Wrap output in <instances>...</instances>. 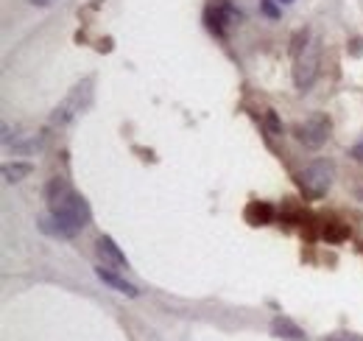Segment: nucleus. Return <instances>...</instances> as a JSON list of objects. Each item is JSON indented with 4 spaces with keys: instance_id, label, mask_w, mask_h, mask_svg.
I'll list each match as a JSON object with an SVG mask.
<instances>
[{
    "instance_id": "1",
    "label": "nucleus",
    "mask_w": 363,
    "mask_h": 341,
    "mask_svg": "<svg viewBox=\"0 0 363 341\" xmlns=\"http://www.w3.org/2000/svg\"><path fill=\"white\" fill-rule=\"evenodd\" d=\"M333 176H335L333 163H327V160H316V163H311L308 168L296 176V185H299V190H302V196H305V199L316 202V199H324V196H327V190L333 188Z\"/></svg>"
},
{
    "instance_id": "2",
    "label": "nucleus",
    "mask_w": 363,
    "mask_h": 341,
    "mask_svg": "<svg viewBox=\"0 0 363 341\" xmlns=\"http://www.w3.org/2000/svg\"><path fill=\"white\" fill-rule=\"evenodd\" d=\"M330 131H333V121H330L324 112L308 115L305 121H299L296 129H294L296 140H299L305 148H311V151H318V148L330 140Z\"/></svg>"
},
{
    "instance_id": "3",
    "label": "nucleus",
    "mask_w": 363,
    "mask_h": 341,
    "mask_svg": "<svg viewBox=\"0 0 363 341\" xmlns=\"http://www.w3.org/2000/svg\"><path fill=\"white\" fill-rule=\"evenodd\" d=\"M204 23H207V28L216 37H224L227 34V26L243 23V11L235 9L229 0H210L207 3V11H204Z\"/></svg>"
},
{
    "instance_id": "4",
    "label": "nucleus",
    "mask_w": 363,
    "mask_h": 341,
    "mask_svg": "<svg viewBox=\"0 0 363 341\" xmlns=\"http://www.w3.org/2000/svg\"><path fill=\"white\" fill-rule=\"evenodd\" d=\"M318 76V43L305 45V50L299 56H294V85L299 90H308V87L316 82Z\"/></svg>"
},
{
    "instance_id": "5",
    "label": "nucleus",
    "mask_w": 363,
    "mask_h": 341,
    "mask_svg": "<svg viewBox=\"0 0 363 341\" xmlns=\"http://www.w3.org/2000/svg\"><path fill=\"white\" fill-rule=\"evenodd\" d=\"M76 190L70 188V182L65 179V176H53L50 182H48V188H45V202H48V210L50 213H56L70 196H73Z\"/></svg>"
},
{
    "instance_id": "6",
    "label": "nucleus",
    "mask_w": 363,
    "mask_h": 341,
    "mask_svg": "<svg viewBox=\"0 0 363 341\" xmlns=\"http://www.w3.org/2000/svg\"><path fill=\"white\" fill-rule=\"evenodd\" d=\"M272 336H277V339H282V341H308L305 330H302L296 322H291L288 316H274Z\"/></svg>"
},
{
    "instance_id": "7",
    "label": "nucleus",
    "mask_w": 363,
    "mask_h": 341,
    "mask_svg": "<svg viewBox=\"0 0 363 341\" xmlns=\"http://www.w3.org/2000/svg\"><path fill=\"white\" fill-rule=\"evenodd\" d=\"M243 218L252 227H266V224L274 221V207L269 202H249L246 210H243Z\"/></svg>"
},
{
    "instance_id": "8",
    "label": "nucleus",
    "mask_w": 363,
    "mask_h": 341,
    "mask_svg": "<svg viewBox=\"0 0 363 341\" xmlns=\"http://www.w3.org/2000/svg\"><path fill=\"white\" fill-rule=\"evenodd\" d=\"M95 247H98V255L104 257L106 263H115V266H121V269H129V257L121 252V247H118L109 235H101Z\"/></svg>"
},
{
    "instance_id": "9",
    "label": "nucleus",
    "mask_w": 363,
    "mask_h": 341,
    "mask_svg": "<svg viewBox=\"0 0 363 341\" xmlns=\"http://www.w3.org/2000/svg\"><path fill=\"white\" fill-rule=\"evenodd\" d=\"M95 274H98L106 286H112L115 291H121V294H126V297H137V294H140V291H137V286L126 283L123 277H118L115 271H109V269H104V266H98V269H95Z\"/></svg>"
},
{
    "instance_id": "10",
    "label": "nucleus",
    "mask_w": 363,
    "mask_h": 341,
    "mask_svg": "<svg viewBox=\"0 0 363 341\" xmlns=\"http://www.w3.org/2000/svg\"><path fill=\"white\" fill-rule=\"evenodd\" d=\"M31 163H11V166H3V179L6 182H20L31 173Z\"/></svg>"
},
{
    "instance_id": "11",
    "label": "nucleus",
    "mask_w": 363,
    "mask_h": 341,
    "mask_svg": "<svg viewBox=\"0 0 363 341\" xmlns=\"http://www.w3.org/2000/svg\"><path fill=\"white\" fill-rule=\"evenodd\" d=\"M263 126H266V131H269L272 137H279V134H282V121H279V115H277L274 109H266V115H263Z\"/></svg>"
},
{
    "instance_id": "12",
    "label": "nucleus",
    "mask_w": 363,
    "mask_h": 341,
    "mask_svg": "<svg viewBox=\"0 0 363 341\" xmlns=\"http://www.w3.org/2000/svg\"><path fill=\"white\" fill-rule=\"evenodd\" d=\"M324 238H327V241H333V244H338V241L350 238V227H341V224H327V227H324Z\"/></svg>"
},
{
    "instance_id": "13",
    "label": "nucleus",
    "mask_w": 363,
    "mask_h": 341,
    "mask_svg": "<svg viewBox=\"0 0 363 341\" xmlns=\"http://www.w3.org/2000/svg\"><path fill=\"white\" fill-rule=\"evenodd\" d=\"M324 341H363V336H358V333H350V330H335V333L324 336Z\"/></svg>"
},
{
    "instance_id": "14",
    "label": "nucleus",
    "mask_w": 363,
    "mask_h": 341,
    "mask_svg": "<svg viewBox=\"0 0 363 341\" xmlns=\"http://www.w3.org/2000/svg\"><path fill=\"white\" fill-rule=\"evenodd\" d=\"M260 11H263L266 17H272V20L279 17V9H277V3H274V0H260Z\"/></svg>"
},
{
    "instance_id": "15",
    "label": "nucleus",
    "mask_w": 363,
    "mask_h": 341,
    "mask_svg": "<svg viewBox=\"0 0 363 341\" xmlns=\"http://www.w3.org/2000/svg\"><path fill=\"white\" fill-rule=\"evenodd\" d=\"M350 157H352V160H358V163H363V143H358V146H352Z\"/></svg>"
},
{
    "instance_id": "16",
    "label": "nucleus",
    "mask_w": 363,
    "mask_h": 341,
    "mask_svg": "<svg viewBox=\"0 0 363 341\" xmlns=\"http://www.w3.org/2000/svg\"><path fill=\"white\" fill-rule=\"evenodd\" d=\"M101 50H112V40H104V43H101Z\"/></svg>"
},
{
    "instance_id": "17",
    "label": "nucleus",
    "mask_w": 363,
    "mask_h": 341,
    "mask_svg": "<svg viewBox=\"0 0 363 341\" xmlns=\"http://www.w3.org/2000/svg\"><path fill=\"white\" fill-rule=\"evenodd\" d=\"M31 3H34V6H50L53 0H31Z\"/></svg>"
},
{
    "instance_id": "18",
    "label": "nucleus",
    "mask_w": 363,
    "mask_h": 341,
    "mask_svg": "<svg viewBox=\"0 0 363 341\" xmlns=\"http://www.w3.org/2000/svg\"><path fill=\"white\" fill-rule=\"evenodd\" d=\"M277 3H285V6H288V3H294V0H277Z\"/></svg>"
}]
</instances>
